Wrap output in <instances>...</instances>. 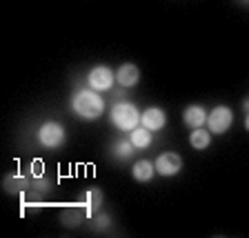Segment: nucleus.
I'll return each mask as SVG.
<instances>
[{"instance_id":"obj_1","label":"nucleus","mask_w":249,"mask_h":238,"mask_svg":"<svg viewBox=\"0 0 249 238\" xmlns=\"http://www.w3.org/2000/svg\"><path fill=\"white\" fill-rule=\"evenodd\" d=\"M71 111L85 120H96L105 114V98L96 89H78L71 96Z\"/></svg>"},{"instance_id":"obj_2","label":"nucleus","mask_w":249,"mask_h":238,"mask_svg":"<svg viewBox=\"0 0 249 238\" xmlns=\"http://www.w3.org/2000/svg\"><path fill=\"white\" fill-rule=\"evenodd\" d=\"M140 116L142 114L138 111V107L134 103H127V100H118L109 109V120L120 131H134L140 125Z\"/></svg>"},{"instance_id":"obj_3","label":"nucleus","mask_w":249,"mask_h":238,"mask_svg":"<svg viewBox=\"0 0 249 238\" xmlns=\"http://www.w3.org/2000/svg\"><path fill=\"white\" fill-rule=\"evenodd\" d=\"M65 138H67V131H65V127H62L60 123H56V120L42 123L36 134L38 145L45 147V149H58V147H62Z\"/></svg>"},{"instance_id":"obj_4","label":"nucleus","mask_w":249,"mask_h":238,"mask_svg":"<svg viewBox=\"0 0 249 238\" xmlns=\"http://www.w3.org/2000/svg\"><path fill=\"white\" fill-rule=\"evenodd\" d=\"M87 83H89V87L100 93L109 92L116 83V72H111L107 65H96V67H91V72L87 73Z\"/></svg>"},{"instance_id":"obj_5","label":"nucleus","mask_w":249,"mask_h":238,"mask_svg":"<svg viewBox=\"0 0 249 238\" xmlns=\"http://www.w3.org/2000/svg\"><path fill=\"white\" fill-rule=\"evenodd\" d=\"M233 123V111L225 105H218L207 114V127L212 134H225Z\"/></svg>"},{"instance_id":"obj_6","label":"nucleus","mask_w":249,"mask_h":238,"mask_svg":"<svg viewBox=\"0 0 249 238\" xmlns=\"http://www.w3.org/2000/svg\"><path fill=\"white\" fill-rule=\"evenodd\" d=\"M154 165H156V171H158L160 176L171 178V176H176V174H180L182 158L176 154V151H165V154H160L156 158Z\"/></svg>"},{"instance_id":"obj_7","label":"nucleus","mask_w":249,"mask_h":238,"mask_svg":"<svg viewBox=\"0 0 249 238\" xmlns=\"http://www.w3.org/2000/svg\"><path fill=\"white\" fill-rule=\"evenodd\" d=\"M140 125L147 127L149 131H160L167 125V114L160 107H149L145 109V114L140 116Z\"/></svg>"},{"instance_id":"obj_8","label":"nucleus","mask_w":249,"mask_h":238,"mask_svg":"<svg viewBox=\"0 0 249 238\" xmlns=\"http://www.w3.org/2000/svg\"><path fill=\"white\" fill-rule=\"evenodd\" d=\"M138 80H140V69L136 67L134 62H124V65L118 67V72H116V83L124 89L136 87Z\"/></svg>"},{"instance_id":"obj_9","label":"nucleus","mask_w":249,"mask_h":238,"mask_svg":"<svg viewBox=\"0 0 249 238\" xmlns=\"http://www.w3.org/2000/svg\"><path fill=\"white\" fill-rule=\"evenodd\" d=\"M182 123L189 127V129H196V127H202L207 125V111L202 105H189V107L182 111Z\"/></svg>"},{"instance_id":"obj_10","label":"nucleus","mask_w":249,"mask_h":238,"mask_svg":"<svg viewBox=\"0 0 249 238\" xmlns=\"http://www.w3.org/2000/svg\"><path fill=\"white\" fill-rule=\"evenodd\" d=\"M156 174V165L151 161H136L131 167V176L136 183H149Z\"/></svg>"},{"instance_id":"obj_11","label":"nucleus","mask_w":249,"mask_h":238,"mask_svg":"<svg viewBox=\"0 0 249 238\" xmlns=\"http://www.w3.org/2000/svg\"><path fill=\"white\" fill-rule=\"evenodd\" d=\"M85 212H87V216H96L100 209V205H103V192H100L98 187H91V189H87L85 192Z\"/></svg>"},{"instance_id":"obj_12","label":"nucleus","mask_w":249,"mask_h":238,"mask_svg":"<svg viewBox=\"0 0 249 238\" xmlns=\"http://www.w3.org/2000/svg\"><path fill=\"white\" fill-rule=\"evenodd\" d=\"M134 151H136V147L131 140H116L109 147V154L114 156L116 161H129L131 156H134Z\"/></svg>"},{"instance_id":"obj_13","label":"nucleus","mask_w":249,"mask_h":238,"mask_svg":"<svg viewBox=\"0 0 249 238\" xmlns=\"http://www.w3.org/2000/svg\"><path fill=\"white\" fill-rule=\"evenodd\" d=\"M29 178L20 176V174H14V176H7L5 183H2V187H5L7 194H14V196H18V194H22L25 189H29Z\"/></svg>"},{"instance_id":"obj_14","label":"nucleus","mask_w":249,"mask_h":238,"mask_svg":"<svg viewBox=\"0 0 249 238\" xmlns=\"http://www.w3.org/2000/svg\"><path fill=\"white\" fill-rule=\"evenodd\" d=\"M151 134L154 131H149L147 127H142V125H138L134 131H129V140L134 143L136 149H147V147H151Z\"/></svg>"},{"instance_id":"obj_15","label":"nucleus","mask_w":249,"mask_h":238,"mask_svg":"<svg viewBox=\"0 0 249 238\" xmlns=\"http://www.w3.org/2000/svg\"><path fill=\"white\" fill-rule=\"evenodd\" d=\"M189 145H192L194 149H207V147L212 145V131L205 129V127L192 129V134H189Z\"/></svg>"},{"instance_id":"obj_16","label":"nucleus","mask_w":249,"mask_h":238,"mask_svg":"<svg viewBox=\"0 0 249 238\" xmlns=\"http://www.w3.org/2000/svg\"><path fill=\"white\" fill-rule=\"evenodd\" d=\"M85 216H87L85 205L83 207H69V209H65V212L60 214V223L65 225V227H78V225L83 223Z\"/></svg>"},{"instance_id":"obj_17","label":"nucleus","mask_w":249,"mask_h":238,"mask_svg":"<svg viewBox=\"0 0 249 238\" xmlns=\"http://www.w3.org/2000/svg\"><path fill=\"white\" fill-rule=\"evenodd\" d=\"M91 218H93V225H96V229H98V232H103V229L111 223L107 214H96V216H91Z\"/></svg>"},{"instance_id":"obj_18","label":"nucleus","mask_w":249,"mask_h":238,"mask_svg":"<svg viewBox=\"0 0 249 238\" xmlns=\"http://www.w3.org/2000/svg\"><path fill=\"white\" fill-rule=\"evenodd\" d=\"M245 129L249 131V111H247V116H245Z\"/></svg>"},{"instance_id":"obj_19","label":"nucleus","mask_w":249,"mask_h":238,"mask_svg":"<svg viewBox=\"0 0 249 238\" xmlns=\"http://www.w3.org/2000/svg\"><path fill=\"white\" fill-rule=\"evenodd\" d=\"M243 109H245V114H247V111H249V98L243 103Z\"/></svg>"}]
</instances>
